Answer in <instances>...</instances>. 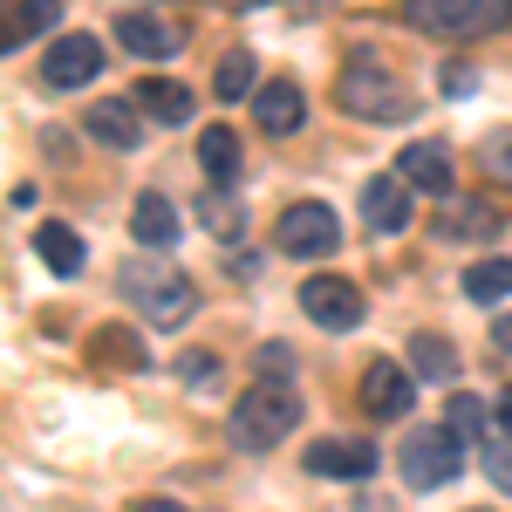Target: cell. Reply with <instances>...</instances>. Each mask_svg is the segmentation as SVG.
<instances>
[{"instance_id": "obj_1", "label": "cell", "mask_w": 512, "mask_h": 512, "mask_svg": "<svg viewBox=\"0 0 512 512\" xmlns=\"http://www.w3.org/2000/svg\"><path fill=\"white\" fill-rule=\"evenodd\" d=\"M301 424V396L287 383H246V396L233 403V444L239 451H274L280 437H294Z\"/></svg>"}, {"instance_id": "obj_2", "label": "cell", "mask_w": 512, "mask_h": 512, "mask_svg": "<svg viewBox=\"0 0 512 512\" xmlns=\"http://www.w3.org/2000/svg\"><path fill=\"white\" fill-rule=\"evenodd\" d=\"M335 96L349 103L355 117H369V123H403L417 103H410V82H396L383 62H376V48H362L349 69H342V82H335Z\"/></svg>"}, {"instance_id": "obj_3", "label": "cell", "mask_w": 512, "mask_h": 512, "mask_svg": "<svg viewBox=\"0 0 512 512\" xmlns=\"http://www.w3.org/2000/svg\"><path fill=\"white\" fill-rule=\"evenodd\" d=\"M403 14L424 35H492V28H512V0H410Z\"/></svg>"}, {"instance_id": "obj_4", "label": "cell", "mask_w": 512, "mask_h": 512, "mask_svg": "<svg viewBox=\"0 0 512 512\" xmlns=\"http://www.w3.org/2000/svg\"><path fill=\"white\" fill-rule=\"evenodd\" d=\"M123 294L137 301V315L158 321V328H178V321L192 315V280L178 274V267H130Z\"/></svg>"}, {"instance_id": "obj_5", "label": "cell", "mask_w": 512, "mask_h": 512, "mask_svg": "<svg viewBox=\"0 0 512 512\" xmlns=\"http://www.w3.org/2000/svg\"><path fill=\"white\" fill-rule=\"evenodd\" d=\"M465 472V437L458 431H410L403 437V478L410 492H437Z\"/></svg>"}, {"instance_id": "obj_6", "label": "cell", "mask_w": 512, "mask_h": 512, "mask_svg": "<svg viewBox=\"0 0 512 512\" xmlns=\"http://www.w3.org/2000/svg\"><path fill=\"white\" fill-rule=\"evenodd\" d=\"M274 246L280 253H294V260H328L335 246H342V219L328 212V205H287L280 212V226H274Z\"/></svg>"}, {"instance_id": "obj_7", "label": "cell", "mask_w": 512, "mask_h": 512, "mask_svg": "<svg viewBox=\"0 0 512 512\" xmlns=\"http://www.w3.org/2000/svg\"><path fill=\"white\" fill-rule=\"evenodd\" d=\"M301 308L315 328H355L362 321V294H355V280L342 274H308L301 280Z\"/></svg>"}, {"instance_id": "obj_8", "label": "cell", "mask_w": 512, "mask_h": 512, "mask_svg": "<svg viewBox=\"0 0 512 512\" xmlns=\"http://www.w3.org/2000/svg\"><path fill=\"white\" fill-rule=\"evenodd\" d=\"M96 69H103V48H96L89 35H62L48 55H41V82H48V89H82Z\"/></svg>"}, {"instance_id": "obj_9", "label": "cell", "mask_w": 512, "mask_h": 512, "mask_svg": "<svg viewBox=\"0 0 512 512\" xmlns=\"http://www.w3.org/2000/svg\"><path fill=\"white\" fill-rule=\"evenodd\" d=\"M410 396H417V376H410V369H396L383 355L362 369V410H369V417H403Z\"/></svg>"}, {"instance_id": "obj_10", "label": "cell", "mask_w": 512, "mask_h": 512, "mask_svg": "<svg viewBox=\"0 0 512 512\" xmlns=\"http://www.w3.org/2000/svg\"><path fill=\"white\" fill-rule=\"evenodd\" d=\"M253 117L267 137H294L301 117H308V96H301V82H260L253 89Z\"/></svg>"}, {"instance_id": "obj_11", "label": "cell", "mask_w": 512, "mask_h": 512, "mask_svg": "<svg viewBox=\"0 0 512 512\" xmlns=\"http://www.w3.org/2000/svg\"><path fill=\"white\" fill-rule=\"evenodd\" d=\"M410 192H417V185H410V178H390V171L369 178V185H362V219H369L376 233H403V226H410Z\"/></svg>"}, {"instance_id": "obj_12", "label": "cell", "mask_w": 512, "mask_h": 512, "mask_svg": "<svg viewBox=\"0 0 512 512\" xmlns=\"http://www.w3.org/2000/svg\"><path fill=\"white\" fill-rule=\"evenodd\" d=\"M82 130H89L96 144H110V151H137V137H144V123H137V103H123V96H103V103H89V110H82Z\"/></svg>"}, {"instance_id": "obj_13", "label": "cell", "mask_w": 512, "mask_h": 512, "mask_svg": "<svg viewBox=\"0 0 512 512\" xmlns=\"http://www.w3.org/2000/svg\"><path fill=\"white\" fill-rule=\"evenodd\" d=\"M308 472L369 478L376 472V444H369V437H321V444H308Z\"/></svg>"}, {"instance_id": "obj_14", "label": "cell", "mask_w": 512, "mask_h": 512, "mask_svg": "<svg viewBox=\"0 0 512 512\" xmlns=\"http://www.w3.org/2000/svg\"><path fill=\"white\" fill-rule=\"evenodd\" d=\"M117 41L130 48V55H178V28L158 21V14H144V7L117 14Z\"/></svg>"}, {"instance_id": "obj_15", "label": "cell", "mask_w": 512, "mask_h": 512, "mask_svg": "<svg viewBox=\"0 0 512 512\" xmlns=\"http://www.w3.org/2000/svg\"><path fill=\"white\" fill-rule=\"evenodd\" d=\"M403 171H396V178H410V185H417V192H451V151H444V144H410V151H403Z\"/></svg>"}, {"instance_id": "obj_16", "label": "cell", "mask_w": 512, "mask_h": 512, "mask_svg": "<svg viewBox=\"0 0 512 512\" xmlns=\"http://www.w3.org/2000/svg\"><path fill=\"white\" fill-rule=\"evenodd\" d=\"M198 164H205L212 185H233V178H239V137L226 130V123H212V130L198 137Z\"/></svg>"}, {"instance_id": "obj_17", "label": "cell", "mask_w": 512, "mask_h": 512, "mask_svg": "<svg viewBox=\"0 0 512 512\" xmlns=\"http://www.w3.org/2000/svg\"><path fill=\"white\" fill-rule=\"evenodd\" d=\"M137 103H144L158 123H185V117H192V89H185V82H171V76L137 82Z\"/></svg>"}, {"instance_id": "obj_18", "label": "cell", "mask_w": 512, "mask_h": 512, "mask_svg": "<svg viewBox=\"0 0 512 512\" xmlns=\"http://www.w3.org/2000/svg\"><path fill=\"white\" fill-rule=\"evenodd\" d=\"M410 376H417V383H451V376H458V349H451L444 335H417V342H410Z\"/></svg>"}, {"instance_id": "obj_19", "label": "cell", "mask_w": 512, "mask_h": 512, "mask_svg": "<svg viewBox=\"0 0 512 512\" xmlns=\"http://www.w3.org/2000/svg\"><path fill=\"white\" fill-rule=\"evenodd\" d=\"M130 233L144 239V246H171V239H178V212H171V198L144 192V198H137V212H130Z\"/></svg>"}, {"instance_id": "obj_20", "label": "cell", "mask_w": 512, "mask_h": 512, "mask_svg": "<svg viewBox=\"0 0 512 512\" xmlns=\"http://www.w3.org/2000/svg\"><path fill=\"white\" fill-rule=\"evenodd\" d=\"M62 14V0H7V48H21L28 35H48Z\"/></svg>"}, {"instance_id": "obj_21", "label": "cell", "mask_w": 512, "mask_h": 512, "mask_svg": "<svg viewBox=\"0 0 512 512\" xmlns=\"http://www.w3.org/2000/svg\"><path fill=\"white\" fill-rule=\"evenodd\" d=\"M35 253L55 267V274H82V239L69 233V226H55V219L35 233Z\"/></svg>"}, {"instance_id": "obj_22", "label": "cell", "mask_w": 512, "mask_h": 512, "mask_svg": "<svg viewBox=\"0 0 512 512\" xmlns=\"http://www.w3.org/2000/svg\"><path fill=\"white\" fill-rule=\"evenodd\" d=\"M465 294H472V301H506L512 294V260H478V267H465Z\"/></svg>"}, {"instance_id": "obj_23", "label": "cell", "mask_w": 512, "mask_h": 512, "mask_svg": "<svg viewBox=\"0 0 512 512\" xmlns=\"http://www.w3.org/2000/svg\"><path fill=\"white\" fill-rule=\"evenodd\" d=\"M444 431L478 437V431H485V403H478L472 390H451V396H444Z\"/></svg>"}, {"instance_id": "obj_24", "label": "cell", "mask_w": 512, "mask_h": 512, "mask_svg": "<svg viewBox=\"0 0 512 512\" xmlns=\"http://www.w3.org/2000/svg\"><path fill=\"white\" fill-rule=\"evenodd\" d=\"M212 89H219L226 103H233V96H246V89H253V55H246V48H233V55L219 62V76H212Z\"/></svg>"}, {"instance_id": "obj_25", "label": "cell", "mask_w": 512, "mask_h": 512, "mask_svg": "<svg viewBox=\"0 0 512 512\" xmlns=\"http://www.w3.org/2000/svg\"><path fill=\"white\" fill-rule=\"evenodd\" d=\"M444 233H465V239H492L499 233V212L492 205H465V212H451V226Z\"/></svg>"}, {"instance_id": "obj_26", "label": "cell", "mask_w": 512, "mask_h": 512, "mask_svg": "<svg viewBox=\"0 0 512 512\" xmlns=\"http://www.w3.org/2000/svg\"><path fill=\"white\" fill-rule=\"evenodd\" d=\"M485 472H492L499 492H512V431L506 437H485Z\"/></svg>"}, {"instance_id": "obj_27", "label": "cell", "mask_w": 512, "mask_h": 512, "mask_svg": "<svg viewBox=\"0 0 512 512\" xmlns=\"http://www.w3.org/2000/svg\"><path fill=\"white\" fill-rule=\"evenodd\" d=\"M198 219H205V233H219V239H233V233H239L233 198H205V205H198Z\"/></svg>"}, {"instance_id": "obj_28", "label": "cell", "mask_w": 512, "mask_h": 512, "mask_svg": "<svg viewBox=\"0 0 512 512\" xmlns=\"http://www.w3.org/2000/svg\"><path fill=\"white\" fill-rule=\"evenodd\" d=\"M178 376H185L192 390H212V376H219V362H212L205 349H185V355H178Z\"/></svg>"}, {"instance_id": "obj_29", "label": "cell", "mask_w": 512, "mask_h": 512, "mask_svg": "<svg viewBox=\"0 0 512 512\" xmlns=\"http://www.w3.org/2000/svg\"><path fill=\"white\" fill-rule=\"evenodd\" d=\"M478 164H485L492 178H512V130H499V137H485V151H478Z\"/></svg>"}, {"instance_id": "obj_30", "label": "cell", "mask_w": 512, "mask_h": 512, "mask_svg": "<svg viewBox=\"0 0 512 512\" xmlns=\"http://www.w3.org/2000/svg\"><path fill=\"white\" fill-rule=\"evenodd\" d=\"M492 342H499V355H512V315H506V321H492Z\"/></svg>"}, {"instance_id": "obj_31", "label": "cell", "mask_w": 512, "mask_h": 512, "mask_svg": "<svg viewBox=\"0 0 512 512\" xmlns=\"http://www.w3.org/2000/svg\"><path fill=\"white\" fill-rule=\"evenodd\" d=\"M137 512H185V506H171V499H144Z\"/></svg>"}, {"instance_id": "obj_32", "label": "cell", "mask_w": 512, "mask_h": 512, "mask_svg": "<svg viewBox=\"0 0 512 512\" xmlns=\"http://www.w3.org/2000/svg\"><path fill=\"white\" fill-rule=\"evenodd\" d=\"M499 424H506V431H512V390L499 396Z\"/></svg>"}, {"instance_id": "obj_33", "label": "cell", "mask_w": 512, "mask_h": 512, "mask_svg": "<svg viewBox=\"0 0 512 512\" xmlns=\"http://www.w3.org/2000/svg\"><path fill=\"white\" fill-rule=\"evenodd\" d=\"M233 7H253V0H233Z\"/></svg>"}]
</instances>
